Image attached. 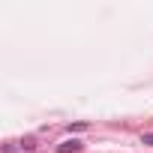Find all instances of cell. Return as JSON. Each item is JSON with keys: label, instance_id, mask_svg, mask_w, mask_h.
Masks as SVG:
<instances>
[{"label": "cell", "instance_id": "cell-1", "mask_svg": "<svg viewBox=\"0 0 153 153\" xmlns=\"http://www.w3.org/2000/svg\"><path fill=\"white\" fill-rule=\"evenodd\" d=\"M78 150H81V144H78V141H66V144H60V150H57V153H78Z\"/></svg>", "mask_w": 153, "mask_h": 153}, {"label": "cell", "instance_id": "cell-2", "mask_svg": "<svg viewBox=\"0 0 153 153\" xmlns=\"http://www.w3.org/2000/svg\"><path fill=\"white\" fill-rule=\"evenodd\" d=\"M144 144H147V147H153V135H144Z\"/></svg>", "mask_w": 153, "mask_h": 153}, {"label": "cell", "instance_id": "cell-3", "mask_svg": "<svg viewBox=\"0 0 153 153\" xmlns=\"http://www.w3.org/2000/svg\"><path fill=\"white\" fill-rule=\"evenodd\" d=\"M6 153H9V150H6Z\"/></svg>", "mask_w": 153, "mask_h": 153}]
</instances>
